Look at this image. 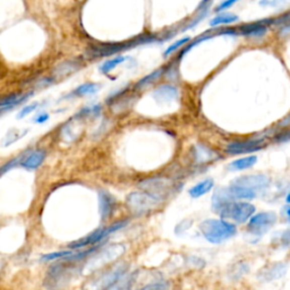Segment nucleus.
<instances>
[{
    "label": "nucleus",
    "mask_w": 290,
    "mask_h": 290,
    "mask_svg": "<svg viewBox=\"0 0 290 290\" xmlns=\"http://www.w3.org/2000/svg\"><path fill=\"white\" fill-rule=\"evenodd\" d=\"M285 215H287L288 220L290 221V206H288L287 208H285Z\"/></svg>",
    "instance_id": "2f4dec72"
},
{
    "label": "nucleus",
    "mask_w": 290,
    "mask_h": 290,
    "mask_svg": "<svg viewBox=\"0 0 290 290\" xmlns=\"http://www.w3.org/2000/svg\"><path fill=\"white\" fill-rule=\"evenodd\" d=\"M213 187V180L212 179H205L195 185L194 187L189 189V195L194 198H197L199 196H203L204 194H206L208 190H211Z\"/></svg>",
    "instance_id": "a211bd4d"
},
{
    "label": "nucleus",
    "mask_w": 290,
    "mask_h": 290,
    "mask_svg": "<svg viewBox=\"0 0 290 290\" xmlns=\"http://www.w3.org/2000/svg\"><path fill=\"white\" fill-rule=\"evenodd\" d=\"M163 201L147 190H137L128 194L126 203L129 210L135 214H143L158 207Z\"/></svg>",
    "instance_id": "20e7f679"
},
{
    "label": "nucleus",
    "mask_w": 290,
    "mask_h": 290,
    "mask_svg": "<svg viewBox=\"0 0 290 290\" xmlns=\"http://www.w3.org/2000/svg\"><path fill=\"white\" fill-rule=\"evenodd\" d=\"M264 142L263 139H252V140H246V142H237L229 144L227 147V152H229L231 154H237V153H248V152H254L260 150Z\"/></svg>",
    "instance_id": "9d476101"
},
{
    "label": "nucleus",
    "mask_w": 290,
    "mask_h": 290,
    "mask_svg": "<svg viewBox=\"0 0 290 290\" xmlns=\"http://www.w3.org/2000/svg\"><path fill=\"white\" fill-rule=\"evenodd\" d=\"M127 59L125 56H117L112 59H109V60L104 61L101 66H100V71L103 72V74H109L111 70L115 69L117 66H119L120 63L124 62Z\"/></svg>",
    "instance_id": "4be33fe9"
},
{
    "label": "nucleus",
    "mask_w": 290,
    "mask_h": 290,
    "mask_svg": "<svg viewBox=\"0 0 290 290\" xmlns=\"http://www.w3.org/2000/svg\"><path fill=\"white\" fill-rule=\"evenodd\" d=\"M188 41H190V38H184V39H180V40H178V41H176L175 43H172L171 45H169V47H168V49L166 50L165 51V57H168V56H170L171 53H174L176 50H178L180 47H183L184 44H186L188 42Z\"/></svg>",
    "instance_id": "a878e982"
},
{
    "label": "nucleus",
    "mask_w": 290,
    "mask_h": 290,
    "mask_svg": "<svg viewBox=\"0 0 290 290\" xmlns=\"http://www.w3.org/2000/svg\"><path fill=\"white\" fill-rule=\"evenodd\" d=\"M257 161V158L256 156H249V157H245L242 159H238V160H236L234 162H231L230 165L228 166V169L230 170H245V169H248V168L253 167L255 165Z\"/></svg>",
    "instance_id": "f3484780"
},
{
    "label": "nucleus",
    "mask_w": 290,
    "mask_h": 290,
    "mask_svg": "<svg viewBox=\"0 0 290 290\" xmlns=\"http://www.w3.org/2000/svg\"><path fill=\"white\" fill-rule=\"evenodd\" d=\"M126 271H127V266L125 264H120L116 266L112 271L108 272L106 275H103V278L99 281V282L101 283L100 284V288L111 289L112 285L126 273Z\"/></svg>",
    "instance_id": "4468645a"
},
{
    "label": "nucleus",
    "mask_w": 290,
    "mask_h": 290,
    "mask_svg": "<svg viewBox=\"0 0 290 290\" xmlns=\"http://www.w3.org/2000/svg\"><path fill=\"white\" fill-rule=\"evenodd\" d=\"M199 230L206 240L213 244H219L233 237L237 233L236 226L228 221L210 219L199 225Z\"/></svg>",
    "instance_id": "7ed1b4c3"
},
{
    "label": "nucleus",
    "mask_w": 290,
    "mask_h": 290,
    "mask_svg": "<svg viewBox=\"0 0 290 290\" xmlns=\"http://www.w3.org/2000/svg\"><path fill=\"white\" fill-rule=\"evenodd\" d=\"M276 222V214L274 212H261L251 218L248 222V230L252 235L262 236L272 228Z\"/></svg>",
    "instance_id": "0eeeda50"
},
{
    "label": "nucleus",
    "mask_w": 290,
    "mask_h": 290,
    "mask_svg": "<svg viewBox=\"0 0 290 290\" xmlns=\"http://www.w3.org/2000/svg\"><path fill=\"white\" fill-rule=\"evenodd\" d=\"M45 156H47V153H45L44 150H34V151L24 156L21 161V166L26 168V169H36V168L42 165Z\"/></svg>",
    "instance_id": "ddd939ff"
},
{
    "label": "nucleus",
    "mask_w": 290,
    "mask_h": 290,
    "mask_svg": "<svg viewBox=\"0 0 290 290\" xmlns=\"http://www.w3.org/2000/svg\"><path fill=\"white\" fill-rule=\"evenodd\" d=\"M99 88H100V85L95 84V83L82 84L74 91V92H72V95H77V97H83V95L94 94L95 92H98Z\"/></svg>",
    "instance_id": "5701e85b"
},
{
    "label": "nucleus",
    "mask_w": 290,
    "mask_h": 290,
    "mask_svg": "<svg viewBox=\"0 0 290 290\" xmlns=\"http://www.w3.org/2000/svg\"><path fill=\"white\" fill-rule=\"evenodd\" d=\"M127 224H128V220H122V221H118L116 222V224H112L108 227H104V228L95 230L93 231V233H91L90 235L86 236V237L76 240V242L74 243H70L69 245H68V247H69L70 249H80L82 247L90 246V245L98 244L104 238H107L110 234L116 233V231H118L119 229L124 228Z\"/></svg>",
    "instance_id": "39448f33"
},
{
    "label": "nucleus",
    "mask_w": 290,
    "mask_h": 290,
    "mask_svg": "<svg viewBox=\"0 0 290 290\" xmlns=\"http://www.w3.org/2000/svg\"><path fill=\"white\" fill-rule=\"evenodd\" d=\"M238 21V16L235 14L227 13V12H220L215 17H213L210 21V26L215 27L219 25H228L231 23H235Z\"/></svg>",
    "instance_id": "dca6fc26"
},
{
    "label": "nucleus",
    "mask_w": 290,
    "mask_h": 290,
    "mask_svg": "<svg viewBox=\"0 0 290 290\" xmlns=\"http://www.w3.org/2000/svg\"><path fill=\"white\" fill-rule=\"evenodd\" d=\"M157 41V38L152 34H143L139 36H136V38L124 41V42H118V43H106V44H98L91 47L88 52H86V56L89 58H100V57H108L111 56V54L119 53L121 51H126V50H129L131 48L137 47L140 44H147L151 43Z\"/></svg>",
    "instance_id": "f03ea898"
},
{
    "label": "nucleus",
    "mask_w": 290,
    "mask_h": 290,
    "mask_svg": "<svg viewBox=\"0 0 290 290\" xmlns=\"http://www.w3.org/2000/svg\"><path fill=\"white\" fill-rule=\"evenodd\" d=\"M239 2V0H225V2H222L219 6L215 8L216 12H225L227 9H229L230 7H233L234 5H236Z\"/></svg>",
    "instance_id": "c85d7f7f"
},
{
    "label": "nucleus",
    "mask_w": 290,
    "mask_h": 290,
    "mask_svg": "<svg viewBox=\"0 0 290 290\" xmlns=\"http://www.w3.org/2000/svg\"><path fill=\"white\" fill-rule=\"evenodd\" d=\"M27 133V129H11L8 130V133L5 135V137L2 142L3 147H9L13 143H16L18 139H21L22 137H24V135Z\"/></svg>",
    "instance_id": "412c9836"
},
{
    "label": "nucleus",
    "mask_w": 290,
    "mask_h": 290,
    "mask_svg": "<svg viewBox=\"0 0 290 290\" xmlns=\"http://www.w3.org/2000/svg\"><path fill=\"white\" fill-rule=\"evenodd\" d=\"M285 271H287V265L283 264V263H275V264H271L261 270L260 273H258V279L264 281L279 279L284 275Z\"/></svg>",
    "instance_id": "9b49d317"
},
{
    "label": "nucleus",
    "mask_w": 290,
    "mask_h": 290,
    "mask_svg": "<svg viewBox=\"0 0 290 290\" xmlns=\"http://www.w3.org/2000/svg\"><path fill=\"white\" fill-rule=\"evenodd\" d=\"M77 69V66L74 65L72 62H66L61 63L60 66H58V71H56L57 75H67L69 72L74 71Z\"/></svg>",
    "instance_id": "bb28decb"
},
{
    "label": "nucleus",
    "mask_w": 290,
    "mask_h": 290,
    "mask_svg": "<svg viewBox=\"0 0 290 290\" xmlns=\"http://www.w3.org/2000/svg\"><path fill=\"white\" fill-rule=\"evenodd\" d=\"M49 119V115L48 113H41L40 116H38L35 118V122H38V124H43V122H45Z\"/></svg>",
    "instance_id": "7c9ffc66"
},
{
    "label": "nucleus",
    "mask_w": 290,
    "mask_h": 290,
    "mask_svg": "<svg viewBox=\"0 0 290 290\" xmlns=\"http://www.w3.org/2000/svg\"><path fill=\"white\" fill-rule=\"evenodd\" d=\"M255 212V206L247 202H233L230 201L221 208L219 214L226 219H231L238 224H244L253 213Z\"/></svg>",
    "instance_id": "423d86ee"
},
{
    "label": "nucleus",
    "mask_w": 290,
    "mask_h": 290,
    "mask_svg": "<svg viewBox=\"0 0 290 290\" xmlns=\"http://www.w3.org/2000/svg\"><path fill=\"white\" fill-rule=\"evenodd\" d=\"M162 72H163V68H160V69H157V70L152 71L151 74H149L145 77H143L142 80H139L137 83H136L135 88L136 89H142V88H145V86L149 85V84H152L154 81H157L158 79H160V76L162 75Z\"/></svg>",
    "instance_id": "b1692460"
},
{
    "label": "nucleus",
    "mask_w": 290,
    "mask_h": 290,
    "mask_svg": "<svg viewBox=\"0 0 290 290\" xmlns=\"http://www.w3.org/2000/svg\"><path fill=\"white\" fill-rule=\"evenodd\" d=\"M177 89L171 85H163L154 91L153 95L158 100H172L177 97Z\"/></svg>",
    "instance_id": "6ab92c4d"
},
{
    "label": "nucleus",
    "mask_w": 290,
    "mask_h": 290,
    "mask_svg": "<svg viewBox=\"0 0 290 290\" xmlns=\"http://www.w3.org/2000/svg\"><path fill=\"white\" fill-rule=\"evenodd\" d=\"M32 93H25V94H20V93H15V94H11L7 95V97H4L0 99V108H8L11 109L13 107L17 106L21 102L25 101L26 99H29L31 97Z\"/></svg>",
    "instance_id": "2eb2a0df"
},
{
    "label": "nucleus",
    "mask_w": 290,
    "mask_h": 290,
    "mask_svg": "<svg viewBox=\"0 0 290 290\" xmlns=\"http://www.w3.org/2000/svg\"><path fill=\"white\" fill-rule=\"evenodd\" d=\"M139 188L153 194L162 201L168 197V195L172 190V185L170 180L166 178H150L139 183Z\"/></svg>",
    "instance_id": "6e6552de"
},
{
    "label": "nucleus",
    "mask_w": 290,
    "mask_h": 290,
    "mask_svg": "<svg viewBox=\"0 0 290 290\" xmlns=\"http://www.w3.org/2000/svg\"><path fill=\"white\" fill-rule=\"evenodd\" d=\"M269 184L270 180L265 175H246L235 179L228 190L234 198L253 199L264 193Z\"/></svg>",
    "instance_id": "f257e3e1"
},
{
    "label": "nucleus",
    "mask_w": 290,
    "mask_h": 290,
    "mask_svg": "<svg viewBox=\"0 0 290 290\" xmlns=\"http://www.w3.org/2000/svg\"><path fill=\"white\" fill-rule=\"evenodd\" d=\"M39 106V103L38 102H34V103H32V104H29V106H26L22 109V110L18 112V115H17V119H23V118L26 117L27 115H30V113L32 111H34L36 107Z\"/></svg>",
    "instance_id": "cd10ccee"
},
{
    "label": "nucleus",
    "mask_w": 290,
    "mask_h": 290,
    "mask_svg": "<svg viewBox=\"0 0 290 290\" xmlns=\"http://www.w3.org/2000/svg\"><path fill=\"white\" fill-rule=\"evenodd\" d=\"M284 0H261L260 6H276V5L281 4Z\"/></svg>",
    "instance_id": "c756f323"
},
{
    "label": "nucleus",
    "mask_w": 290,
    "mask_h": 290,
    "mask_svg": "<svg viewBox=\"0 0 290 290\" xmlns=\"http://www.w3.org/2000/svg\"><path fill=\"white\" fill-rule=\"evenodd\" d=\"M125 251V247L120 244H115L112 246H109L102 253H99L98 256L94 257V261L91 264L95 265H102L106 263L110 262L112 260H116L118 256H120Z\"/></svg>",
    "instance_id": "1a4fd4ad"
},
{
    "label": "nucleus",
    "mask_w": 290,
    "mask_h": 290,
    "mask_svg": "<svg viewBox=\"0 0 290 290\" xmlns=\"http://www.w3.org/2000/svg\"><path fill=\"white\" fill-rule=\"evenodd\" d=\"M285 201H287L288 203H290V193L287 195V198H285Z\"/></svg>",
    "instance_id": "473e14b6"
},
{
    "label": "nucleus",
    "mask_w": 290,
    "mask_h": 290,
    "mask_svg": "<svg viewBox=\"0 0 290 290\" xmlns=\"http://www.w3.org/2000/svg\"><path fill=\"white\" fill-rule=\"evenodd\" d=\"M266 32L265 24L262 23H254V24H248L242 27V34L249 36H260Z\"/></svg>",
    "instance_id": "aec40b11"
},
{
    "label": "nucleus",
    "mask_w": 290,
    "mask_h": 290,
    "mask_svg": "<svg viewBox=\"0 0 290 290\" xmlns=\"http://www.w3.org/2000/svg\"><path fill=\"white\" fill-rule=\"evenodd\" d=\"M115 198H113L110 194L106 190H100L99 192V207H100V214L101 218L108 219L112 211L115 210Z\"/></svg>",
    "instance_id": "f8f14e48"
},
{
    "label": "nucleus",
    "mask_w": 290,
    "mask_h": 290,
    "mask_svg": "<svg viewBox=\"0 0 290 290\" xmlns=\"http://www.w3.org/2000/svg\"><path fill=\"white\" fill-rule=\"evenodd\" d=\"M74 252L70 251H60V252H54V253H49V254H44V255L41 257V261L43 262H49V261H53L57 260V258H63L66 256H69Z\"/></svg>",
    "instance_id": "393cba45"
}]
</instances>
